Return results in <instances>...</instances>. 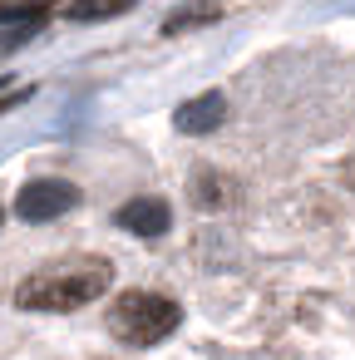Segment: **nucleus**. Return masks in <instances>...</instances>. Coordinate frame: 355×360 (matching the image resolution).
Segmentation results:
<instances>
[{"instance_id": "39448f33", "label": "nucleus", "mask_w": 355, "mask_h": 360, "mask_svg": "<svg viewBox=\"0 0 355 360\" xmlns=\"http://www.w3.org/2000/svg\"><path fill=\"white\" fill-rule=\"evenodd\" d=\"M222 119H227V99H222L217 89H207V94L188 99V104L173 114L178 134H212V129H222Z\"/></svg>"}, {"instance_id": "7ed1b4c3", "label": "nucleus", "mask_w": 355, "mask_h": 360, "mask_svg": "<svg viewBox=\"0 0 355 360\" xmlns=\"http://www.w3.org/2000/svg\"><path fill=\"white\" fill-rule=\"evenodd\" d=\"M70 207H79V188L65 183V178H35V183H25L20 198H15V212H20L25 222H55V217H65Z\"/></svg>"}, {"instance_id": "f03ea898", "label": "nucleus", "mask_w": 355, "mask_h": 360, "mask_svg": "<svg viewBox=\"0 0 355 360\" xmlns=\"http://www.w3.org/2000/svg\"><path fill=\"white\" fill-rule=\"evenodd\" d=\"M109 326L129 345H158L183 326V306L158 296V291H124L114 301V311H109Z\"/></svg>"}, {"instance_id": "1a4fd4ad", "label": "nucleus", "mask_w": 355, "mask_h": 360, "mask_svg": "<svg viewBox=\"0 0 355 360\" xmlns=\"http://www.w3.org/2000/svg\"><path fill=\"white\" fill-rule=\"evenodd\" d=\"M0 217H6V212H0Z\"/></svg>"}, {"instance_id": "0eeeda50", "label": "nucleus", "mask_w": 355, "mask_h": 360, "mask_svg": "<svg viewBox=\"0 0 355 360\" xmlns=\"http://www.w3.org/2000/svg\"><path fill=\"white\" fill-rule=\"evenodd\" d=\"M222 15V6H183V11H173L168 15V25H163V35H183V30H198V25H212Z\"/></svg>"}, {"instance_id": "423d86ee", "label": "nucleus", "mask_w": 355, "mask_h": 360, "mask_svg": "<svg viewBox=\"0 0 355 360\" xmlns=\"http://www.w3.org/2000/svg\"><path fill=\"white\" fill-rule=\"evenodd\" d=\"M138 0H70V20H109V15H124V11H134Z\"/></svg>"}, {"instance_id": "20e7f679", "label": "nucleus", "mask_w": 355, "mask_h": 360, "mask_svg": "<svg viewBox=\"0 0 355 360\" xmlns=\"http://www.w3.org/2000/svg\"><path fill=\"white\" fill-rule=\"evenodd\" d=\"M114 222H119L124 232H134V237H163V232L173 227V212H168L163 198H129Z\"/></svg>"}, {"instance_id": "f257e3e1", "label": "nucleus", "mask_w": 355, "mask_h": 360, "mask_svg": "<svg viewBox=\"0 0 355 360\" xmlns=\"http://www.w3.org/2000/svg\"><path fill=\"white\" fill-rule=\"evenodd\" d=\"M104 286H109V266H104V262L60 266V271H45V276H30V281L15 291V306H20V311H79V306H89Z\"/></svg>"}, {"instance_id": "6e6552de", "label": "nucleus", "mask_w": 355, "mask_h": 360, "mask_svg": "<svg viewBox=\"0 0 355 360\" xmlns=\"http://www.w3.org/2000/svg\"><path fill=\"white\" fill-rule=\"evenodd\" d=\"M20 99H30V89H15V84H6V79H0V114H6V109H15Z\"/></svg>"}]
</instances>
